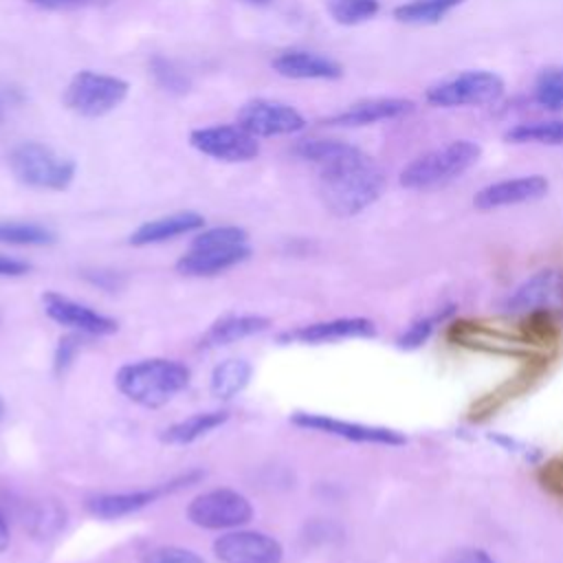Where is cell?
Here are the masks:
<instances>
[{"instance_id": "cell-1", "label": "cell", "mask_w": 563, "mask_h": 563, "mask_svg": "<svg viewBox=\"0 0 563 563\" xmlns=\"http://www.w3.org/2000/svg\"><path fill=\"white\" fill-rule=\"evenodd\" d=\"M385 189V172L380 165L350 147L339 158L319 167V196L325 209L339 218H350L367 209Z\"/></svg>"}, {"instance_id": "cell-2", "label": "cell", "mask_w": 563, "mask_h": 563, "mask_svg": "<svg viewBox=\"0 0 563 563\" xmlns=\"http://www.w3.org/2000/svg\"><path fill=\"white\" fill-rule=\"evenodd\" d=\"M117 389L143 407H161L189 383V369L172 358H145L119 367Z\"/></svg>"}, {"instance_id": "cell-3", "label": "cell", "mask_w": 563, "mask_h": 563, "mask_svg": "<svg viewBox=\"0 0 563 563\" xmlns=\"http://www.w3.org/2000/svg\"><path fill=\"white\" fill-rule=\"evenodd\" d=\"M246 231L240 227H213L198 233L185 255L176 262V271L189 277H209L233 268L249 260Z\"/></svg>"}, {"instance_id": "cell-4", "label": "cell", "mask_w": 563, "mask_h": 563, "mask_svg": "<svg viewBox=\"0 0 563 563\" xmlns=\"http://www.w3.org/2000/svg\"><path fill=\"white\" fill-rule=\"evenodd\" d=\"M482 156L475 141L457 139L442 147L429 150L402 167L398 180L405 189H433L442 187L466 174Z\"/></svg>"}, {"instance_id": "cell-5", "label": "cell", "mask_w": 563, "mask_h": 563, "mask_svg": "<svg viewBox=\"0 0 563 563\" xmlns=\"http://www.w3.org/2000/svg\"><path fill=\"white\" fill-rule=\"evenodd\" d=\"M9 167L13 176L35 189H66L75 178V163L55 154L48 145L24 141L13 147L9 156Z\"/></svg>"}, {"instance_id": "cell-6", "label": "cell", "mask_w": 563, "mask_h": 563, "mask_svg": "<svg viewBox=\"0 0 563 563\" xmlns=\"http://www.w3.org/2000/svg\"><path fill=\"white\" fill-rule=\"evenodd\" d=\"M504 79L490 70H464L427 88L424 99L433 108H477L499 101Z\"/></svg>"}, {"instance_id": "cell-7", "label": "cell", "mask_w": 563, "mask_h": 563, "mask_svg": "<svg viewBox=\"0 0 563 563\" xmlns=\"http://www.w3.org/2000/svg\"><path fill=\"white\" fill-rule=\"evenodd\" d=\"M128 81L114 75L81 70L64 90V106L81 117L97 119L112 112L128 97Z\"/></svg>"}, {"instance_id": "cell-8", "label": "cell", "mask_w": 563, "mask_h": 563, "mask_svg": "<svg viewBox=\"0 0 563 563\" xmlns=\"http://www.w3.org/2000/svg\"><path fill=\"white\" fill-rule=\"evenodd\" d=\"M187 517L191 523L207 530L238 528L251 521V501L231 488H213L191 499L187 506Z\"/></svg>"}, {"instance_id": "cell-9", "label": "cell", "mask_w": 563, "mask_h": 563, "mask_svg": "<svg viewBox=\"0 0 563 563\" xmlns=\"http://www.w3.org/2000/svg\"><path fill=\"white\" fill-rule=\"evenodd\" d=\"M506 308L521 314L563 312V273L552 268L534 273L508 295Z\"/></svg>"}, {"instance_id": "cell-10", "label": "cell", "mask_w": 563, "mask_h": 563, "mask_svg": "<svg viewBox=\"0 0 563 563\" xmlns=\"http://www.w3.org/2000/svg\"><path fill=\"white\" fill-rule=\"evenodd\" d=\"M189 143L198 152L227 163H246L260 154L255 136L240 125H213L194 130L189 134Z\"/></svg>"}, {"instance_id": "cell-11", "label": "cell", "mask_w": 563, "mask_h": 563, "mask_svg": "<svg viewBox=\"0 0 563 563\" xmlns=\"http://www.w3.org/2000/svg\"><path fill=\"white\" fill-rule=\"evenodd\" d=\"M238 125L257 139L299 132L303 130L306 119L282 101L251 99L238 110Z\"/></svg>"}, {"instance_id": "cell-12", "label": "cell", "mask_w": 563, "mask_h": 563, "mask_svg": "<svg viewBox=\"0 0 563 563\" xmlns=\"http://www.w3.org/2000/svg\"><path fill=\"white\" fill-rule=\"evenodd\" d=\"M290 422L301 427V429H312L321 431L328 435H339L352 442H363V444H383V446H402L407 438L394 429L387 427H372V424H361V422H350V420H339L332 416L323 413H308V411H295L290 416Z\"/></svg>"}, {"instance_id": "cell-13", "label": "cell", "mask_w": 563, "mask_h": 563, "mask_svg": "<svg viewBox=\"0 0 563 563\" xmlns=\"http://www.w3.org/2000/svg\"><path fill=\"white\" fill-rule=\"evenodd\" d=\"M213 552L222 563H282V543L264 532L238 530L216 539Z\"/></svg>"}, {"instance_id": "cell-14", "label": "cell", "mask_w": 563, "mask_h": 563, "mask_svg": "<svg viewBox=\"0 0 563 563\" xmlns=\"http://www.w3.org/2000/svg\"><path fill=\"white\" fill-rule=\"evenodd\" d=\"M548 189H550V183L541 174L506 178V180H497V183H490V185L482 187L473 196V205L479 211L523 205V202H532V200L543 198L548 194Z\"/></svg>"}, {"instance_id": "cell-15", "label": "cell", "mask_w": 563, "mask_h": 563, "mask_svg": "<svg viewBox=\"0 0 563 563\" xmlns=\"http://www.w3.org/2000/svg\"><path fill=\"white\" fill-rule=\"evenodd\" d=\"M42 303H44V310L46 314L62 323V325H68L77 332H86V334H112L117 332L119 323L106 314H99L95 312L92 308L84 306V303H77L59 292H44L42 297Z\"/></svg>"}, {"instance_id": "cell-16", "label": "cell", "mask_w": 563, "mask_h": 563, "mask_svg": "<svg viewBox=\"0 0 563 563\" xmlns=\"http://www.w3.org/2000/svg\"><path fill=\"white\" fill-rule=\"evenodd\" d=\"M413 110V101L400 99V97H372L361 99L356 103H350L339 114L330 117L328 125H343V128H361L372 125L378 121H391L407 117Z\"/></svg>"}, {"instance_id": "cell-17", "label": "cell", "mask_w": 563, "mask_h": 563, "mask_svg": "<svg viewBox=\"0 0 563 563\" xmlns=\"http://www.w3.org/2000/svg\"><path fill=\"white\" fill-rule=\"evenodd\" d=\"M376 328L365 317H343L319 321L310 325H301L297 330H288L279 334V341H299V343H323V341H341L354 336H374Z\"/></svg>"}, {"instance_id": "cell-18", "label": "cell", "mask_w": 563, "mask_h": 563, "mask_svg": "<svg viewBox=\"0 0 563 563\" xmlns=\"http://www.w3.org/2000/svg\"><path fill=\"white\" fill-rule=\"evenodd\" d=\"M273 70L290 79H339L343 75V66L332 57L301 48L279 53L273 59Z\"/></svg>"}, {"instance_id": "cell-19", "label": "cell", "mask_w": 563, "mask_h": 563, "mask_svg": "<svg viewBox=\"0 0 563 563\" xmlns=\"http://www.w3.org/2000/svg\"><path fill=\"white\" fill-rule=\"evenodd\" d=\"M205 218L196 211H176L150 222H143L139 229L132 231L130 235V244L134 246H145V244H156V242H165L178 235H185L189 231L202 229Z\"/></svg>"}, {"instance_id": "cell-20", "label": "cell", "mask_w": 563, "mask_h": 563, "mask_svg": "<svg viewBox=\"0 0 563 563\" xmlns=\"http://www.w3.org/2000/svg\"><path fill=\"white\" fill-rule=\"evenodd\" d=\"M271 325V319L260 314H227L218 319L200 339V347H220L257 334Z\"/></svg>"}, {"instance_id": "cell-21", "label": "cell", "mask_w": 563, "mask_h": 563, "mask_svg": "<svg viewBox=\"0 0 563 563\" xmlns=\"http://www.w3.org/2000/svg\"><path fill=\"white\" fill-rule=\"evenodd\" d=\"M163 488H150V490H134V493H108L97 495L86 501V510L97 519H119L125 515H132L145 506H150Z\"/></svg>"}, {"instance_id": "cell-22", "label": "cell", "mask_w": 563, "mask_h": 563, "mask_svg": "<svg viewBox=\"0 0 563 563\" xmlns=\"http://www.w3.org/2000/svg\"><path fill=\"white\" fill-rule=\"evenodd\" d=\"M227 413L224 411H205V413H194L180 422L169 424L167 429H163L161 440L167 444H189L202 435H207L209 431L218 429L220 424L227 422Z\"/></svg>"}, {"instance_id": "cell-23", "label": "cell", "mask_w": 563, "mask_h": 563, "mask_svg": "<svg viewBox=\"0 0 563 563\" xmlns=\"http://www.w3.org/2000/svg\"><path fill=\"white\" fill-rule=\"evenodd\" d=\"M462 2L464 0H407L394 9V18L402 24H413V26L438 24Z\"/></svg>"}, {"instance_id": "cell-24", "label": "cell", "mask_w": 563, "mask_h": 563, "mask_svg": "<svg viewBox=\"0 0 563 563\" xmlns=\"http://www.w3.org/2000/svg\"><path fill=\"white\" fill-rule=\"evenodd\" d=\"M251 378V365L244 358H227L220 365H216L211 374V394L229 400L235 394H240Z\"/></svg>"}, {"instance_id": "cell-25", "label": "cell", "mask_w": 563, "mask_h": 563, "mask_svg": "<svg viewBox=\"0 0 563 563\" xmlns=\"http://www.w3.org/2000/svg\"><path fill=\"white\" fill-rule=\"evenodd\" d=\"M24 526L37 539H51L66 526V508L53 499L37 501L26 512Z\"/></svg>"}, {"instance_id": "cell-26", "label": "cell", "mask_w": 563, "mask_h": 563, "mask_svg": "<svg viewBox=\"0 0 563 563\" xmlns=\"http://www.w3.org/2000/svg\"><path fill=\"white\" fill-rule=\"evenodd\" d=\"M508 143H534V145H563V119L519 123L506 132Z\"/></svg>"}, {"instance_id": "cell-27", "label": "cell", "mask_w": 563, "mask_h": 563, "mask_svg": "<svg viewBox=\"0 0 563 563\" xmlns=\"http://www.w3.org/2000/svg\"><path fill=\"white\" fill-rule=\"evenodd\" d=\"M57 238L51 229L35 224V222H15L2 220L0 222V242L2 244H18V246H46L53 244Z\"/></svg>"}, {"instance_id": "cell-28", "label": "cell", "mask_w": 563, "mask_h": 563, "mask_svg": "<svg viewBox=\"0 0 563 563\" xmlns=\"http://www.w3.org/2000/svg\"><path fill=\"white\" fill-rule=\"evenodd\" d=\"M380 11L378 0H328V13L343 26H354L372 20Z\"/></svg>"}, {"instance_id": "cell-29", "label": "cell", "mask_w": 563, "mask_h": 563, "mask_svg": "<svg viewBox=\"0 0 563 563\" xmlns=\"http://www.w3.org/2000/svg\"><path fill=\"white\" fill-rule=\"evenodd\" d=\"M534 99L550 112L563 110V81L556 68H545L534 81Z\"/></svg>"}, {"instance_id": "cell-30", "label": "cell", "mask_w": 563, "mask_h": 563, "mask_svg": "<svg viewBox=\"0 0 563 563\" xmlns=\"http://www.w3.org/2000/svg\"><path fill=\"white\" fill-rule=\"evenodd\" d=\"M150 68H152V75H154L156 84H158L163 90L172 92V95H183V92H187L189 86H191L189 77H187L180 68H176L174 62H169V59H165V57H161V55H154V57H152Z\"/></svg>"}, {"instance_id": "cell-31", "label": "cell", "mask_w": 563, "mask_h": 563, "mask_svg": "<svg viewBox=\"0 0 563 563\" xmlns=\"http://www.w3.org/2000/svg\"><path fill=\"white\" fill-rule=\"evenodd\" d=\"M449 312H451V306L444 308V310H440V312H435V314H431V317H420V319H416V321L400 334L398 345H400V347H418V345H422V343L429 339V334L433 332L435 323H440Z\"/></svg>"}, {"instance_id": "cell-32", "label": "cell", "mask_w": 563, "mask_h": 563, "mask_svg": "<svg viewBox=\"0 0 563 563\" xmlns=\"http://www.w3.org/2000/svg\"><path fill=\"white\" fill-rule=\"evenodd\" d=\"M139 563H205L194 550L178 548V545H163L154 548Z\"/></svg>"}, {"instance_id": "cell-33", "label": "cell", "mask_w": 563, "mask_h": 563, "mask_svg": "<svg viewBox=\"0 0 563 563\" xmlns=\"http://www.w3.org/2000/svg\"><path fill=\"white\" fill-rule=\"evenodd\" d=\"M79 347V339L75 334H68L64 339H59V345L55 350V372L64 374L68 369V365L73 363L75 354Z\"/></svg>"}, {"instance_id": "cell-34", "label": "cell", "mask_w": 563, "mask_h": 563, "mask_svg": "<svg viewBox=\"0 0 563 563\" xmlns=\"http://www.w3.org/2000/svg\"><path fill=\"white\" fill-rule=\"evenodd\" d=\"M543 486H548L550 490H556V493H563V455L554 457L552 462H548L541 473H539Z\"/></svg>"}, {"instance_id": "cell-35", "label": "cell", "mask_w": 563, "mask_h": 563, "mask_svg": "<svg viewBox=\"0 0 563 563\" xmlns=\"http://www.w3.org/2000/svg\"><path fill=\"white\" fill-rule=\"evenodd\" d=\"M42 9H79V7H106L114 0H29Z\"/></svg>"}, {"instance_id": "cell-36", "label": "cell", "mask_w": 563, "mask_h": 563, "mask_svg": "<svg viewBox=\"0 0 563 563\" xmlns=\"http://www.w3.org/2000/svg\"><path fill=\"white\" fill-rule=\"evenodd\" d=\"M446 563H497V561L479 548H462V550L453 552Z\"/></svg>"}, {"instance_id": "cell-37", "label": "cell", "mask_w": 563, "mask_h": 563, "mask_svg": "<svg viewBox=\"0 0 563 563\" xmlns=\"http://www.w3.org/2000/svg\"><path fill=\"white\" fill-rule=\"evenodd\" d=\"M31 271V264L18 257H9L0 253V277H20Z\"/></svg>"}, {"instance_id": "cell-38", "label": "cell", "mask_w": 563, "mask_h": 563, "mask_svg": "<svg viewBox=\"0 0 563 563\" xmlns=\"http://www.w3.org/2000/svg\"><path fill=\"white\" fill-rule=\"evenodd\" d=\"M9 545V526L4 521V517L0 515V552Z\"/></svg>"}, {"instance_id": "cell-39", "label": "cell", "mask_w": 563, "mask_h": 563, "mask_svg": "<svg viewBox=\"0 0 563 563\" xmlns=\"http://www.w3.org/2000/svg\"><path fill=\"white\" fill-rule=\"evenodd\" d=\"M240 2H246V4H253V7H268L273 0H240Z\"/></svg>"}, {"instance_id": "cell-40", "label": "cell", "mask_w": 563, "mask_h": 563, "mask_svg": "<svg viewBox=\"0 0 563 563\" xmlns=\"http://www.w3.org/2000/svg\"><path fill=\"white\" fill-rule=\"evenodd\" d=\"M2 416H4V402H2V398H0V420H2Z\"/></svg>"}, {"instance_id": "cell-41", "label": "cell", "mask_w": 563, "mask_h": 563, "mask_svg": "<svg viewBox=\"0 0 563 563\" xmlns=\"http://www.w3.org/2000/svg\"><path fill=\"white\" fill-rule=\"evenodd\" d=\"M556 70H559V77H561V81H563V66H559Z\"/></svg>"}]
</instances>
